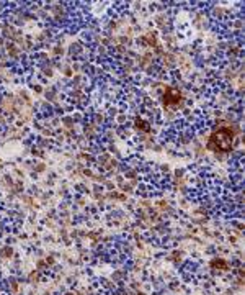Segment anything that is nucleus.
<instances>
[{
	"mask_svg": "<svg viewBox=\"0 0 245 295\" xmlns=\"http://www.w3.org/2000/svg\"><path fill=\"white\" fill-rule=\"evenodd\" d=\"M234 140H236V131L229 126L216 130L207 140V149L216 152H229L234 148Z\"/></svg>",
	"mask_w": 245,
	"mask_h": 295,
	"instance_id": "f257e3e1",
	"label": "nucleus"
},
{
	"mask_svg": "<svg viewBox=\"0 0 245 295\" xmlns=\"http://www.w3.org/2000/svg\"><path fill=\"white\" fill-rule=\"evenodd\" d=\"M136 126H137V128L144 130V131H149V130H151V126H147V123L142 122V120H139V118L136 120Z\"/></svg>",
	"mask_w": 245,
	"mask_h": 295,
	"instance_id": "7ed1b4c3",
	"label": "nucleus"
},
{
	"mask_svg": "<svg viewBox=\"0 0 245 295\" xmlns=\"http://www.w3.org/2000/svg\"><path fill=\"white\" fill-rule=\"evenodd\" d=\"M163 105L165 107H172V105H177L180 100H182V94H180L178 89L168 87L163 94Z\"/></svg>",
	"mask_w": 245,
	"mask_h": 295,
	"instance_id": "f03ea898",
	"label": "nucleus"
}]
</instances>
